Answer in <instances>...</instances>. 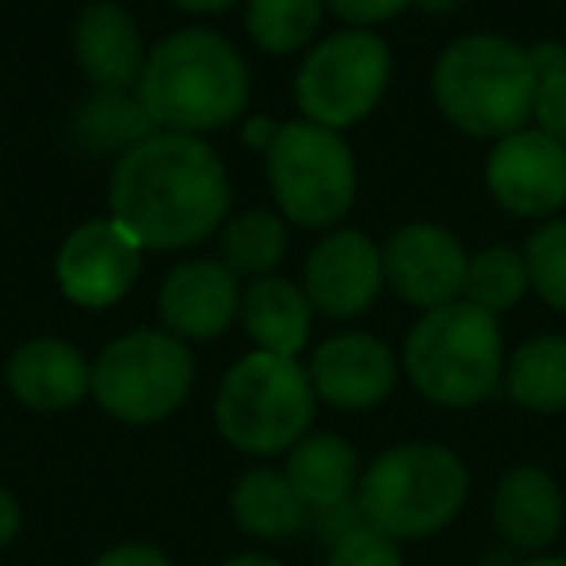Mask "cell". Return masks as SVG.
I'll use <instances>...</instances> for the list:
<instances>
[{
	"label": "cell",
	"mask_w": 566,
	"mask_h": 566,
	"mask_svg": "<svg viewBox=\"0 0 566 566\" xmlns=\"http://www.w3.org/2000/svg\"><path fill=\"white\" fill-rule=\"evenodd\" d=\"M233 202L221 156L190 133H151L117 156L109 179L113 221L140 249L179 252L218 233Z\"/></svg>",
	"instance_id": "obj_1"
},
{
	"label": "cell",
	"mask_w": 566,
	"mask_h": 566,
	"mask_svg": "<svg viewBox=\"0 0 566 566\" xmlns=\"http://www.w3.org/2000/svg\"><path fill=\"white\" fill-rule=\"evenodd\" d=\"M249 66L226 35L182 28L148 51L136 97L164 133H218L249 109Z\"/></svg>",
	"instance_id": "obj_2"
},
{
	"label": "cell",
	"mask_w": 566,
	"mask_h": 566,
	"mask_svg": "<svg viewBox=\"0 0 566 566\" xmlns=\"http://www.w3.org/2000/svg\"><path fill=\"white\" fill-rule=\"evenodd\" d=\"M442 117L465 136L501 140L527 128L539 74L532 51L501 35H462L439 55L431 74Z\"/></svg>",
	"instance_id": "obj_3"
},
{
	"label": "cell",
	"mask_w": 566,
	"mask_h": 566,
	"mask_svg": "<svg viewBox=\"0 0 566 566\" xmlns=\"http://www.w3.org/2000/svg\"><path fill=\"white\" fill-rule=\"evenodd\" d=\"M411 385L442 408H473L501 385V323L465 300L423 311L403 342Z\"/></svg>",
	"instance_id": "obj_4"
},
{
	"label": "cell",
	"mask_w": 566,
	"mask_h": 566,
	"mask_svg": "<svg viewBox=\"0 0 566 566\" xmlns=\"http://www.w3.org/2000/svg\"><path fill=\"white\" fill-rule=\"evenodd\" d=\"M470 493V473L454 450L439 442L392 447L357 481V509L365 524L388 539H419L458 516Z\"/></svg>",
	"instance_id": "obj_5"
},
{
	"label": "cell",
	"mask_w": 566,
	"mask_h": 566,
	"mask_svg": "<svg viewBox=\"0 0 566 566\" xmlns=\"http://www.w3.org/2000/svg\"><path fill=\"white\" fill-rule=\"evenodd\" d=\"M315 385L295 357L252 349L226 373L213 419L229 447L244 454L292 450L315 419Z\"/></svg>",
	"instance_id": "obj_6"
},
{
	"label": "cell",
	"mask_w": 566,
	"mask_h": 566,
	"mask_svg": "<svg viewBox=\"0 0 566 566\" xmlns=\"http://www.w3.org/2000/svg\"><path fill=\"white\" fill-rule=\"evenodd\" d=\"M268 156L275 206L303 229H326L349 213L357 198V164L342 133L311 120H287Z\"/></svg>",
	"instance_id": "obj_7"
},
{
	"label": "cell",
	"mask_w": 566,
	"mask_h": 566,
	"mask_svg": "<svg viewBox=\"0 0 566 566\" xmlns=\"http://www.w3.org/2000/svg\"><path fill=\"white\" fill-rule=\"evenodd\" d=\"M195 385L187 342L167 331H133L109 342L94 365V396L125 423H159L182 408Z\"/></svg>",
	"instance_id": "obj_8"
},
{
	"label": "cell",
	"mask_w": 566,
	"mask_h": 566,
	"mask_svg": "<svg viewBox=\"0 0 566 566\" xmlns=\"http://www.w3.org/2000/svg\"><path fill=\"white\" fill-rule=\"evenodd\" d=\"M392 78V51L369 28H346L326 35L300 66L295 102L303 120L323 128H342L365 120L380 105Z\"/></svg>",
	"instance_id": "obj_9"
},
{
	"label": "cell",
	"mask_w": 566,
	"mask_h": 566,
	"mask_svg": "<svg viewBox=\"0 0 566 566\" xmlns=\"http://www.w3.org/2000/svg\"><path fill=\"white\" fill-rule=\"evenodd\" d=\"M140 241L120 221L102 218L86 221L63 241L55 260L59 292L71 303L90 311L113 307L128 295V287L140 275Z\"/></svg>",
	"instance_id": "obj_10"
},
{
	"label": "cell",
	"mask_w": 566,
	"mask_h": 566,
	"mask_svg": "<svg viewBox=\"0 0 566 566\" xmlns=\"http://www.w3.org/2000/svg\"><path fill=\"white\" fill-rule=\"evenodd\" d=\"M485 187L516 218H543L566 206V148L539 128H520L493 144Z\"/></svg>",
	"instance_id": "obj_11"
},
{
	"label": "cell",
	"mask_w": 566,
	"mask_h": 566,
	"mask_svg": "<svg viewBox=\"0 0 566 566\" xmlns=\"http://www.w3.org/2000/svg\"><path fill=\"white\" fill-rule=\"evenodd\" d=\"M380 264H385V283L403 303L434 311L462 300L470 256L450 229L411 221L385 241Z\"/></svg>",
	"instance_id": "obj_12"
},
{
	"label": "cell",
	"mask_w": 566,
	"mask_h": 566,
	"mask_svg": "<svg viewBox=\"0 0 566 566\" xmlns=\"http://www.w3.org/2000/svg\"><path fill=\"white\" fill-rule=\"evenodd\" d=\"M385 287V264H380L377 241L361 229H338L315 244L303 272V292L311 307L326 318H357L373 307Z\"/></svg>",
	"instance_id": "obj_13"
},
{
	"label": "cell",
	"mask_w": 566,
	"mask_h": 566,
	"mask_svg": "<svg viewBox=\"0 0 566 566\" xmlns=\"http://www.w3.org/2000/svg\"><path fill=\"white\" fill-rule=\"evenodd\" d=\"M315 396L331 408L365 411L396 388V357L373 334H338L315 349L307 365Z\"/></svg>",
	"instance_id": "obj_14"
},
{
	"label": "cell",
	"mask_w": 566,
	"mask_h": 566,
	"mask_svg": "<svg viewBox=\"0 0 566 566\" xmlns=\"http://www.w3.org/2000/svg\"><path fill=\"white\" fill-rule=\"evenodd\" d=\"M241 315V287L221 260H187L159 287V318L182 342H210Z\"/></svg>",
	"instance_id": "obj_15"
},
{
	"label": "cell",
	"mask_w": 566,
	"mask_h": 566,
	"mask_svg": "<svg viewBox=\"0 0 566 566\" xmlns=\"http://www.w3.org/2000/svg\"><path fill=\"white\" fill-rule=\"evenodd\" d=\"M74 59L94 90H133L148 51L128 9L117 0H94L74 20Z\"/></svg>",
	"instance_id": "obj_16"
},
{
	"label": "cell",
	"mask_w": 566,
	"mask_h": 566,
	"mask_svg": "<svg viewBox=\"0 0 566 566\" xmlns=\"http://www.w3.org/2000/svg\"><path fill=\"white\" fill-rule=\"evenodd\" d=\"M9 388L24 408L63 411L94 392V365L63 338H32L9 357Z\"/></svg>",
	"instance_id": "obj_17"
},
{
	"label": "cell",
	"mask_w": 566,
	"mask_h": 566,
	"mask_svg": "<svg viewBox=\"0 0 566 566\" xmlns=\"http://www.w3.org/2000/svg\"><path fill=\"white\" fill-rule=\"evenodd\" d=\"M311 318L315 307L307 292L283 275H260L241 292V323L264 354L300 357L311 338Z\"/></svg>",
	"instance_id": "obj_18"
},
{
	"label": "cell",
	"mask_w": 566,
	"mask_h": 566,
	"mask_svg": "<svg viewBox=\"0 0 566 566\" xmlns=\"http://www.w3.org/2000/svg\"><path fill=\"white\" fill-rule=\"evenodd\" d=\"M493 520L496 532L512 543V547L539 551L563 527V496H558L555 481L535 465H520V470L504 473L493 496Z\"/></svg>",
	"instance_id": "obj_19"
},
{
	"label": "cell",
	"mask_w": 566,
	"mask_h": 566,
	"mask_svg": "<svg viewBox=\"0 0 566 566\" xmlns=\"http://www.w3.org/2000/svg\"><path fill=\"white\" fill-rule=\"evenodd\" d=\"M283 478L292 481L300 501L315 509H331L354 496L357 489V450L338 434H303L287 454Z\"/></svg>",
	"instance_id": "obj_20"
},
{
	"label": "cell",
	"mask_w": 566,
	"mask_h": 566,
	"mask_svg": "<svg viewBox=\"0 0 566 566\" xmlns=\"http://www.w3.org/2000/svg\"><path fill=\"white\" fill-rule=\"evenodd\" d=\"M74 140L94 156H125L151 133H159L144 102L128 90H94L74 113Z\"/></svg>",
	"instance_id": "obj_21"
},
{
	"label": "cell",
	"mask_w": 566,
	"mask_h": 566,
	"mask_svg": "<svg viewBox=\"0 0 566 566\" xmlns=\"http://www.w3.org/2000/svg\"><path fill=\"white\" fill-rule=\"evenodd\" d=\"M229 504H233L237 524L260 539H292L307 527L311 516V509L280 470H249L233 485Z\"/></svg>",
	"instance_id": "obj_22"
},
{
	"label": "cell",
	"mask_w": 566,
	"mask_h": 566,
	"mask_svg": "<svg viewBox=\"0 0 566 566\" xmlns=\"http://www.w3.org/2000/svg\"><path fill=\"white\" fill-rule=\"evenodd\" d=\"M504 388L512 403L532 411H563L566 408V338L543 334L512 354L504 365Z\"/></svg>",
	"instance_id": "obj_23"
},
{
	"label": "cell",
	"mask_w": 566,
	"mask_h": 566,
	"mask_svg": "<svg viewBox=\"0 0 566 566\" xmlns=\"http://www.w3.org/2000/svg\"><path fill=\"white\" fill-rule=\"evenodd\" d=\"M287 256V226L272 210H244L221 229V264L233 275H272Z\"/></svg>",
	"instance_id": "obj_24"
},
{
	"label": "cell",
	"mask_w": 566,
	"mask_h": 566,
	"mask_svg": "<svg viewBox=\"0 0 566 566\" xmlns=\"http://www.w3.org/2000/svg\"><path fill=\"white\" fill-rule=\"evenodd\" d=\"M326 0H249L244 32L268 55H292L315 40Z\"/></svg>",
	"instance_id": "obj_25"
},
{
	"label": "cell",
	"mask_w": 566,
	"mask_h": 566,
	"mask_svg": "<svg viewBox=\"0 0 566 566\" xmlns=\"http://www.w3.org/2000/svg\"><path fill=\"white\" fill-rule=\"evenodd\" d=\"M532 280H527V260L524 252L509 249V244H489V249L473 252L470 268H465V287L462 300L481 307L485 315H504L527 295Z\"/></svg>",
	"instance_id": "obj_26"
},
{
	"label": "cell",
	"mask_w": 566,
	"mask_h": 566,
	"mask_svg": "<svg viewBox=\"0 0 566 566\" xmlns=\"http://www.w3.org/2000/svg\"><path fill=\"white\" fill-rule=\"evenodd\" d=\"M527 280L547 307L566 311V218H547L527 237Z\"/></svg>",
	"instance_id": "obj_27"
},
{
	"label": "cell",
	"mask_w": 566,
	"mask_h": 566,
	"mask_svg": "<svg viewBox=\"0 0 566 566\" xmlns=\"http://www.w3.org/2000/svg\"><path fill=\"white\" fill-rule=\"evenodd\" d=\"M331 566H403V558L396 539L373 524H361L331 547Z\"/></svg>",
	"instance_id": "obj_28"
},
{
	"label": "cell",
	"mask_w": 566,
	"mask_h": 566,
	"mask_svg": "<svg viewBox=\"0 0 566 566\" xmlns=\"http://www.w3.org/2000/svg\"><path fill=\"white\" fill-rule=\"evenodd\" d=\"M539 133H547L555 144L566 148V66L547 78H539V90H535V109H532Z\"/></svg>",
	"instance_id": "obj_29"
},
{
	"label": "cell",
	"mask_w": 566,
	"mask_h": 566,
	"mask_svg": "<svg viewBox=\"0 0 566 566\" xmlns=\"http://www.w3.org/2000/svg\"><path fill=\"white\" fill-rule=\"evenodd\" d=\"M411 4L416 0H326V9L354 28H373V24H385V20H396Z\"/></svg>",
	"instance_id": "obj_30"
},
{
	"label": "cell",
	"mask_w": 566,
	"mask_h": 566,
	"mask_svg": "<svg viewBox=\"0 0 566 566\" xmlns=\"http://www.w3.org/2000/svg\"><path fill=\"white\" fill-rule=\"evenodd\" d=\"M307 524L315 527V535L326 547H334V543L346 539L354 527H361L365 516H361V509H357V501H342V504H331V509H315V520L307 516Z\"/></svg>",
	"instance_id": "obj_31"
},
{
	"label": "cell",
	"mask_w": 566,
	"mask_h": 566,
	"mask_svg": "<svg viewBox=\"0 0 566 566\" xmlns=\"http://www.w3.org/2000/svg\"><path fill=\"white\" fill-rule=\"evenodd\" d=\"M94 566H171V563H167V555L159 547H148V543H125V547L105 551Z\"/></svg>",
	"instance_id": "obj_32"
},
{
	"label": "cell",
	"mask_w": 566,
	"mask_h": 566,
	"mask_svg": "<svg viewBox=\"0 0 566 566\" xmlns=\"http://www.w3.org/2000/svg\"><path fill=\"white\" fill-rule=\"evenodd\" d=\"M275 133H280V125H275L272 117H264V113H260V117H249L244 120V144H249V148H256V151H268L272 148V140H275Z\"/></svg>",
	"instance_id": "obj_33"
},
{
	"label": "cell",
	"mask_w": 566,
	"mask_h": 566,
	"mask_svg": "<svg viewBox=\"0 0 566 566\" xmlns=\"http://www.w3.org/2000/svg\"><path fill=\"white\" fill-rule=\"evenodd\" d=\"M20 532V504L9 489H0V547H9Z\"/></svg>",
	"instance_id": "obj_34"
},
{
	"label": "cell",
	"mask_w": 566,
	"mask_h": 566,
	"mask_svg": "<svg viewBox=\"0 0 566 566\" xmlns=\"http://www.w3.org/2000/svg\"><path fill=\"white\" fill-rule=\"evenodd\" d=\"M532 66L539 78H547V74H555L566 66V51L558 48V43H539V48H532Z\"/></svg>",
	"instance_id": "obj_35"
},
{
	"label": "cell",
	"mask_w": 566,
	"mask_h": 566,
	"mask_svg": "<svg viewBox=\"0 0 566 566\" xmlns=\"http://www.w3.org/2000/svg\"><path fill=\"white\" fill-rule=\"evenodd\" d=\"M171 4L182 12H226L233 9L237 0H171Z\"/></svg>",
	"instance_id": "obj_36"
},
{
	"label": "cell",
	"mask_w": 566,
	"mask_h": 566,
	"mask_svg": "<svg viewBox=\"0 0 566 566\" xmlns=\"http://www.w3.org/2000/svg\"><path fill=\"white\" fill-rule=\"evenodd\" d=\"M226 566H280V563L268 555H237L233 563H226Z\"/></svg>",
	"instance_id": "obj_37"
},
{
	"label": "cell",
	"mask_w": 566,
	"mask_h": 566,
	"mask_svg": "<svg viewBox=\"0 0 566 566\" xmlns=\"http://www.w3.org/2000/svg\"><path fill=\"white\" fill-rule=\"evenodd\" d=\"M416 4L423 12H450V9H458V0H416Z\"/></svg>",
	"instance_id": "obj_38"
},
{
	"label": "cell",
	"mask_w": 566,
	"mask_h": 566,
	"mask_svg": "<svg viewBox=\"0 0 566 566\" xmlns=\"http://www.w3.org/2000/svg\"><path fill=\"white\" fill-rule=\"evenodd\" d=\"M520 566H566V558H551V555H543V558H527V563H520Z\"/></svg>",
	"instance_id": "obj_39"
}]
</instances>
